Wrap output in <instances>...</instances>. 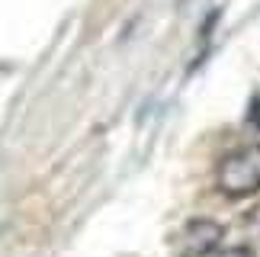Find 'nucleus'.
Segmentation results:
<instances>
[{
	"label": "nucleus",
	"instance_id": "1",
	"mask_svg": "<svg viewBox=\"0 0 260 257\" xmlns=\"http://www.w3.org/2000/svg\"><path fill=\"white\" fill-rule=\"evenodd\" d=\"M218 190L228 196H247L260 190V145L238 148L218 167Z\"/></svg>",
	"mask_w": 260,
	"mask_h": 257
},
{
	"label": "nucleus",
	"instance_id": "2",
	"mask_svg": "<svg viewBox=\"0 0 260 257\" xmlns=\"http://www.w3.org/2000/svg\"><path fill=\"white\" fill-rule=\"evenodd\" d=\"M222 225L218 222H209V219H196L186 225L183 238H186V254H209L218 248V241H222Z\"/></svg>",
	"mask_w": 260,
	"mask_h": 257
},
{
	"label": "nucleus",
	"instance_id": "3",
	"mask_svg": "<svg viewBox=\"0 0 260 257\" xmlns=\"http://www.w3.org/2000/svg\"><path fill=\"white\" fill-rule=\"evenodd\" d=\"M218 257H254V251L251 248H228V251H222Z\"/></svg>",
	"mask_w": 260,
	"mask_h": 257
},
{
	"label": "nucleus",
	"instance_id": "4",
	"mask_svg": "<svg viewBox=\"0 0 260 257\" xmlns=\"http://www.w3.org/2000/svg\"><path fill=\"white\" fill-rule=\"evenodd\" d=\"M251 122H257V125H260V97H257L254 106H251Z\"/></svg>",
	"mask_w": 260,
	"mask_h": 257
}]
</instances>
